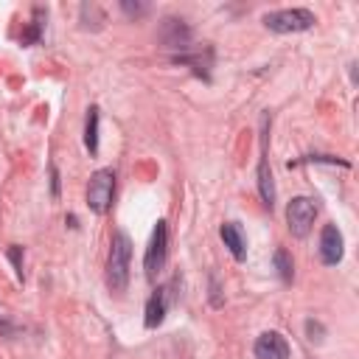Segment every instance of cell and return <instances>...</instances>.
<instances>
[{
    "label": "cell",
    "instance_id": "1",
    "mask_svg": "<svg viewBox=\"0 0 359 359\" xmlns=\"http://www.w3.org/2000/svg\"><path fill=\"white\" fill-rule=\"evenodd\" d=\"M129 258H132V241L123 230H118L112 236V247H109V261H107V283L112 286V292H123L126 280H129Z\"/></svg>",
    "mask_w": 359,
    "mask_h": 359
},
{
    "label": "cell",
    "instance_id": "2",
    "mask_svg": "<svg viewBox=\"0 0 359 359\" xmlns=\"http://www.w3.org/2000/svg\"><path fill=\"white\" fill-rule=\"evenodd\" d=\"M314 14L309 8H283V11H272L264 17V25L269 31L278 34H297V31H309L314 25Z\"/></svg>",
    "mask_w": 359,
    "mask_h": 359
},
{
    "label": "cell",
    "instance_id": "3",
    "mask_svg": "<svg viewBox=\"0 0 359 359\" xmlns=\"http://www.w3.org/2000/svg\"><path fill=\"white\" fill-rule=\"evenodd\" d=\"M112 194H115V174L109 168H101L90 177L87 185V205L93 213H107L112 208Z\"/></svg>",
    "mask_w": 359,
    "mask_h": 359
},
{
    "label": "cell",
    "instance_id": "4",
    "mask_svg": "<svg viewBox=\"0 0 359 359\" xmlns=\"http://www.w3.org/2000/svg\"><path fill=\"white\" fill-rule=\"evenodd\" d=\"M314 216H317V205L309 199V196H294L286 208V222H289V230L292 236H306L314 224Z\"/></svg>",
    "mask_w": 359,
    "mask_h": 359
},
{
    "label": "cell",
    "instance_id": "5",
    "mask_svg": "<svg viewBox=\"0 0 359 359\" xmlns=\"http://www.w3.org/2000/svg\"><path fill=\"white\" fill-rule=\"evenodd\" d=\"M165 255H168V227L165 222H157L154 233H151V241H149V250H146V278H157V272L165 266Z\"/></svg>",
    "mask_w": 359,
    "mask_h": 359
},
{
    "label": "cell",
    "instance_id": "6",
    "mask_svg": "<svg viewBox=\"0 0 359 359\" xmlns=\"http://www.w3.org/2000/svg\"><path fill=\"white\" fill-rule=\"evenodd\" d=\"M255 359H289V345L278 331H266L255 339Z\"/></svg>",
    "mask_w": 359,
    "mask_h": 359
},
{
    "label": "cell",
    "instance_id": "7",
    "mask_svg": "<svg viewBox=\"0 0 359 359\" xmlns=\"http://www.w3.org/2000/svg\"><path fill=\"white\" fill-rule=\"evenodd\" d=\"M171 286L174 283H165V286H157L154 294L149 297L146 303V328H157L168 311V303H171Z\"/></svg>",
    "mask_w": 359,
    "mask_h": 359
},
{
    "label": "cell",
    "instance_id": "8",
    "mask_svg": "<svg viewBox=\"0 0 359 359\" xmlns=\"http://www.w3.org/2000/svg\"><path fill=\"white\" fill-rule=\"evenodd\" d=\"M320 258L325 264H339L342 261V233L337 224H325L320 233Z\"/></svg>",
    "mask_w": 359,
    "mask_h": 359
},
{
    "label": "cell",
    "instance_id": "9",
    "mask_svg": "<svg viewBox=\"0 0 359 359\" xmlns=\"http://www.w3.org/2000/svg\"><path fill=\"white\" fill-rule=\"evenodd\" d=\"M222 241H224V247L233 252L236 261H244V258H247V241H244V233H241V227H238L236 222L222 224Z\"/></svg>",
    "mask_w": 359,
    "mask_h": 359
},
{
    "label": "cell",
    "instance_id": "10",
    "mask_svg": "<svg viewBox=\"0 0 359 359\" xmlns=\"http://www.w3.org/2000/svg\"><path fill=\"white\" fill-rule=\"evenodd\" d=\"M258 191H261V199L266 208L275 205V185H272V171L266 168V157H261L258 163Z\"/></svg>",
    "mask_w": 359,
    "mask_h": 359
},
{
    "label": "cell",
    "instance_id": "11",
    "mask_svg": "<svg viewBox=\"0 0 359 359\" xmlns=\"http://www.w3.org/2000/svg\"><path fill=\"white\" fill-rule=\"evenodd\" d=\"M84 143L90 149V154L98 151V107L87 109V126H84Z\"/></svg>",
    "mask_w": 359,
    "mask_h": 359
},
{
    "label": "cell",
    "instance_id": "12",
    "mask_svg": "<svg viewBox=\"0 0 359 359\" xmlns=\"http://www.w3.org/2000/svg\"><path fill=\"white\" fill-rule=\"evenodd\" d=\"M275 269H278V275H280V280H292V275H294V266H292V258H289V252L286 250H278L275 252Z\"/></svg>",
    "mask_w": 359,
    "mask_h": 359
}]
</instances>
